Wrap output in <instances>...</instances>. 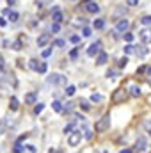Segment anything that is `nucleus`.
<instances>
[{
	"label": "nucleus",
	"mask_w": 151,
	"mask_h": 153,
	"mask_svg": "<svg viewBox=\"0 0 151 153\" xmlns=\"http://www.w3.org/2000/svg\"><path fill=\"white\" fill-rule=\"evenodd\" d=\"M126 98H128V89H126V87H117V89L112 93V103L114 105L123 103Z\"/></svg>",
	"instance_id": "1"
},
{
	"label": "nucleus",
	"mask_w": 151,
	"mask_h": 153,
	"mask_svg": "<svg viewBox=\"0 0 151 153\" xmlns=\"http://www.w3.org/2000/svg\"><path fill=\"white\" fill-rule=\"evenodd\" d=\"M110 128V114H105L98 123H96V132H105V130H109Z\"/></svg>",
	"instance_id": "2"
},
{
	"label": "nucleus",
	"mask_w": 151,
	"mask_h": 153,
	"mask_svg": "<svg viewBox=\"0 0 151 153\" xmlns=\"http://www.w3.org/2000/svg\"><path fill=\"white\" fill-rule=\"evenodd\" d=\"M48 84H52V85H64L66 84V76L62 73H52L48 76Z\"/></svg>",
	"instance_id": "3"
},
{
	"label": "nucleus",
	"mask_w": 151,
	"mask_h": 153,
	"mask_svg": "<svg viewBox=\"0 0 151 153\" xmlns=\"http://www.w3.org/2000/svg\"><path fill=\"white\" fill-rule=\"evenodd\" d=\"M101 46H103V45H101V41L93 43V45L87 48V55H89V57H96L98 53H101Z\"/></svg>",
	"instance_id": "4"
},
{
	"label": "nucleus",
	"mask_w": 151,
	"mask_h": 153,
	"mask_svg": "<svg viewBox=\"0 0 151 153\" xmlns=\"http://www.w3.org/2000/svg\"><path fill=\"white\" fill-rule=\"evenodd\" d=\"M80 141H82V130H75L73 134L68 135V144L70 146H76Z\"/></svg>",
	"instance_id": "5"
},
{
	"label": "nucleus",
	"mask_w": 151,
	"mask_h": 153,
	"mask_svg": "<svg viewBox=\"0 0 151 153\" xmlns=\"http://www.w3.org/2000/svg\"><path fill=\"white\" fill-rule=\"evenodd\" d=\"M135 150L139 153H144L146 150H148V139L144 137V135H141L137 141H135Z\"/></svg>",
	"instance_id": "6"
},
{
	"label": "nucleus",
	"mask_w": 151,
	"mask_h": 153,
	"mask_svg": "<svg viewBox=\"0 0 151 153\" xmlns=\"http://www.w3.org/2000/svg\"><path fill=\"white\" fill-rule=\"evenodd\" d=\"M128 27H130V22L126 18H121L115 23V32H128Z\"/></svg>",
	"instance_id": "7"
},
{
	"label": "nucleus",
	"mask_w": 151,
	"mask_h": 153,
	"mask_svg": "<svg viewBox=\"0 0 151 153\" xmlns=\"http://www.w3.org/2000/svg\"><path fill=\"white\" fill-rule=\"evenodd\" d=\"M139 38H141V41L144 43V45H150L151 43V29H142L141 32H139Z\"/></svg>",
	"instance_id": "8"
},
{
	"label": "nucleus",
	"mask_w": 151,
	"mask_h": 153,
	"mask_svg": "<svg viewBox=\"0 0 151 153\" xmlns=\"http://www.w3.org/2000/svg\"><path fill=\"white\" fill-rule=\"evenodd\" d=\"M85 11L91 13V14H98V13H100V5H98L96 2H87V4H85Z\"/></svg>",
	"instance_id": "9"
},
{
	"label": "nucleus",
	"mask_w": 151,
	"mask_h": 153,
	"mask_svg": "<svg viewBox=\"0 0 151 153\" xmlns=\"http://www.w3.org/2000/svg\"><path fill=\"white\" fill-rule=\"evenodd\" d=\"M50 41H52V36H50V34H41V36L38 38V46L43 48V46H46Z\"/></svg>",
	"instance_id": "10"
},
{
	"label": "nucleus",
	"mask_w": 151,
	"mask_h": 153,
	"mask_svg": "<svg viewBox=\"0 0 151 153\" xmlns=\"http://www.w3.org/2000/svg\"><path fill=\"white\" fill-rule=\"evenodd\" d=\"M107 61H109V55H107L105 52L98 53V57H96V64H98V66H103V64H107Z\"/></svg>",
	"instance_id": "11"
},
{
	"label": "nucleus",
	"mask_w": 151,
	"mask_h": 153,
	"mask_svg": "<svg viewBox=\"0 0 151 153\" xmlns=\"http://www.w3.org/2000/svg\"><path fill=\"white\" fill-rule=\"evenodd\" d=\"M36 100H38V94H36V93L25 94V103H27V105H36Z\"/></svg>",
	"instance_id": "12"
},
{
	"label": "nucleus",
	"mask_w": 151,
	"mask_h": 153,
	"mask_svg": "<svg viewBox=\"0 0 151 153\" xmlns=\"http://www.w3.org/2000/svg\"><path fill=\"white\" fill-rule=\"evenodd\" d=\"M9 109H11L13 112L20 109V102H18V98H16V96H11V100H9Z\"/></svg>",
	"instance_id": "13"
},
{
	"label": "nucleus",
	"mask_w": 151,
	"mask_h": 153,
	"mask_svg": "<svg viewBox=\"0 0 151 153\" xmlns=\"http://www.w3.org/2000/svg\"><path fill=\"white\" fill-rule=\"evenodd\" d=\"M135 53H137L139 57H146V55H148V48H146L144 45H141V46H135Z\"/></svg>",
	"instance_id": "14"
},
{
	"label": "nucleus",
	"mask_w": 151,
	"mask_h": 153,
	"mask_svg": "<svg viewBox=\"0 0 151 153\" xmlns=\"http://www.w3.org/2000/svg\"><path fill=\"white\" fill-rule=\"evenodd\" d=\"M130 94H132L133 98H139V96H141V87L135 85V84H132V85H130Z\"/></svg>",
	"instance_id": "15"
},
{
	"label": "nucleus",
	"mask_w": 151,
	"mask_h": 153,
	"mask_svg": "<svg viewBox=\"0 0 151 153\" xmlns=\"http://www.w3.org/2000/svg\"><path fill=\"white\" fill-rule=\"evenodd\" d=\"M53 22H55V23H62V22H64V13H62V11L53 13Z\"/></svg>",
	"instance_id": "16"
},
{
	"label": "nucleus",
	"mask_w": 151,
	"mask_h": 153,
	"mask_svg": "<svg viewBox=\"0 0 151 153\" xmlns=\"http://www.w3.org/2000/svg\"><path fill=\"white\" fill-rule=\"evenodd\" d=\"M52 109H53L55 112H64V107H62V103H61L59 100H55V102L52 103Z\"/></svg>",
	"instance_id": "17"
},
{
	"label": "nucleus",
	"mask_w": 151,
	"mask_h": 153,
	"mask_svg": "<svg viewBox=\"0 0 151 153\" xmlns=\"http://www.w3.org/2000/svg\"><path fill=\"white\" fill-rule=\"evenodd\" d=\"M94 29H98V30H101V29H105V20H101V18H98V20H94Z\"/></svg>",
	"instance_id": "18"
},
{
	"label": "nucleus",
	"mask_w": 151,
	"mask_h": 153,
	"mask_svg": "<svg viewBox=\"0 0 151 153\" xmlns=\"http://www.w3.org/2000/svg\"><path fill=\"white\" fill-rule=\"evenodd\" d=\"M18 18H20V14H18L16 11H11V13H9V18H7V20H9L11 23H16V22H18Z\"/></svg>",
	"instance_id": "19"
},
{
	"label": "nucleus",
	"mask_w": 151,
	"mask_h": 153,
	"mask_svg": "<svg viewBox=\"0 0 151 153\" xmlns=\"http://www.w3.org/2000/svg\"><path fill=\"white\" fill-rule=\"evenodd\" d=\"M73 132H75V123H68V125L64 126V134L70 135V134H73Z\"/></svg>",
	"instance_id": "20"
},
{
	"label": "nucleus",
	"mask_w": 151,
	"mask_h": 153,
	"mask_svg": "<svg viewBox=\"0 0 151 153\" xmlns=\"http://www.w3.org/2000/svg\"><path fill=\"white\" fill-rule=\"evenodd\" d=\"M82 134H84V137H85L87 141H91V139H93V132H91L87 126H82Z\"/></svg>",
	"instance_id": "21"
},
{
	"label": "nucleus",
	"mask_w": 151,
	"mask_h": 153,
	"mask_svg": "<svg viewBox=\"0 0 151 153\" xmlns=\"http://www.w3.org/2000/svg\"><path fill=\"white\" fill-rule=\"evenodd\" d=\"M91 102L93 103H100V102H103V96L98 94V93H94V94H91Z\"/></svg>",
	"instance_id": "22"
},
{
	"label": "nucleus",
	"mask_w": 151,
	"mask_h": 153,
	"mask_svg": "<svg viewBox=\"0 0 151 153\" xmlns=\"http://www.w3.org/2000/svg\"><path fill=\"white\" fill-rule=\"evenodd\" d=\"M29 68L34 70V71H38L39 70V62L36 61V59H30V61H29Z\"/></svg>",
	"instance_id": "23"
},
{
	"label": "nucleus",
	"mask_w": 151,
	"mask_h": 153,
	"mask_svg": "<svg viewBox=\"0 0 151 153\" xmlns=\"http://www.w3.org/2000/svg\"><path fill=\"white\" fill-rule=\"evenodd\" d=\"M78 105H80V109H84V111H91V105H89V102H87V100H80V102H78Z\"/></svg>",
	"instance_id": "24"
},
{
	"label": "nucleus",
	"mask_w": 151,
	"mask_h": 153,
	"mask_svg": "<svg viewBox=\"0 0 151 153\" xmlns=\"http://www.w3.org/2000/svg\"><path fill=\"white\" fill-rule=\"evenodd\" d=\"M46 71H48V64H46V62H39L38 73H46Z\"/></svg>",
	"instance_id": "25"
},
{
	"label": "nucleus",
	"mask_w": 151,
	"mask_h": 153,
	"mask_svg": "<svg viewBox=\"0 0 151 153\" xmlns=\"http://www.w3.org/2000/svg\"><path fill=\"white\" fill-rule=\"evenodd\" d=\"M75 91H76L75 85H68V87H66V96H73V94H75Z\"/></svg>",
	"instance_id": "26"
},
{
	"label": "nucleus",
	"mask_w": 151,
	"mask_h": 153,
	"mask_svg": "<svg viewBox=\"0 0 151 153\" xmlns=\"http://www.w3.org/2000/svg\"><path fill=\"white\" fill-rule=\"evenodd\" d=\"M123 50H124V53H133V52H135V46H133V45H130V43H128V45H126V46H124V48H123Z\"/></svg>",
	"instance_id": "27"
},
{
	"label": "nucleus",
	"mask_w": 151,
	"mask_h": 153,
	"mask_svg": "<svg viewBox=\"0 0 151 153\" xmlns=\"http://www.w3.org/2000/svg\"><path fill=\"white\" fill-rule=\"evenodd\" d=\"M43 109H44V103H36V107H34V114H41Z\"/></svg>",
	"instance_id": "28"
},
{
	"label": "nucleus",
	"mask_w": 151,
	"mask_h": 153,
	"mask_svg": "<svg viewBox=\"0 0 151 153\" xmlns=\"http://www.w3.org/2000/svg\"><path fill=\"white\" fill-rule=\"evenodd\" d=\"M123 38H124L126 43H132V41H133V34H132V32H124V34H123Z\"/></svg>",
	"instance_id": "29"
},
{
	"label": "nucleus",
	"mask_w": 151,
	"mask_h": 153,
	"mask_svg": "<svg viewBox=\"0 0 151 153\" xmlns=\"http://www.w3.org/2000/svg\"><path fill=\"white\" fill-rule=\"evenodd\" d=\"M141 23H142V25H146V27L151 25V16H142V18H141Z\"/></svg>",
	"instance_id": "30"
},
{
	"label": "nucleus",
	"mask_w": 151,
	"mask_h": 153,
	"mask_svg": "<svg viewBox=\"0 0 151 153\" xmlns=\"http://www.w3.org/2000/svg\"><path fill=\"white\" fill-rule=\"evenodd\" d=\"M82 36L84 38H89L91 36V29L89 27H82Z\"/></svg>",
	"instance_id": "31"
},
{
	"label": "nucleus",
	"mask_w": 151,
	"mask_h": 153,
	"mask_svg": "<svg viewBox=\"0 0 151 153\" xmlns=\"http://www.w3.org/2000/svg\"><path fill=\"white\" fill-rule=\"evenodd\" d=\"M64 45H66V43H64L62 39H55V41H53V46H57V48H62Z\"/></svg>",
	"instance_id": "32"
},
{
	"label": "nucleus",
	"mask_w": 151,
	"mask_h": 153,
	"mask_svg": "<svg viewBox=\"0 0 151 153\" xmlns=\"http://www.w3.org/2000/svg\"><path fill=\"white\" fill-rule=\"evenodd\" d=\"M59 30H61V23H55L53 22L52 23V32H59Z\"/></svg>",
	"instance_id": "33"
},
{
	"label": "nucleus",
	"mask_w": 151,
	"mask_h": 153,
	"mask_svg": "<svg viewBox=\"0 0 151 153\" xmlns=\"http://www.w3.org/2000/svg\"><path fill=\"white\" fill-rule=\"evenodd\" d=\"M128 64V57H123V59H119V68H124Z\"/></svg>",
	"instance_id": "34"
},
{
	"label": "nucleus",
	"mask_w": 151,
	"mask_h": 153,
	"mask_svg": "<svg viewBox=\"0 0 151 153\" xmlns=\"http://www.w3.org/2000/svg\"><path fill=\"white\" fill-rule=\"evenodd\" d=\"M73 107H75V103H73V102H68V103H66V107H64V111L71 112V111H73Z\"/></svg>",
	"instance_id": "35"
},
{
	"label": "nucleus",
	"mask_w": 151,
	"mask_h": 153,
	"mask_svg": "<svg viewBox=\"0 0 151 153\" xmlns=\"http://www.w3.org/2000/svg\"><path fill=\"white\" fill-rule=\"evenodd\" d=\"M107 76H109V78H115V76H117V71H115V70H109V71H107Z\"/></svg>",
	"instance_id": "36"
},
{
	"label": "nucleus",
	"mask_w": 151,
	"mask_h": 153,
	"mask_svg": "<svg viewBox=\"0 0 151 153\" xmlns=\"http://www.w3.org/2000/svg\"><path fill=\"white\" fill-rule=\"evenodd\" d=\"M13 50H21V41H14L13 43Z\"/></svg>",
	"instance_id": "37"
},
{
	"label": "nucleus",
	"mask_w": 151,
	"mask_h": 153,
	"mask_svg": "<svg viewBox=\"0 0 151 153\" xmlns=\"http://www.w3.org/2000/svg\"><path fill=\"white\" fill-rule=\"evenodd\" d=\"M43 57H50L52 55V48H46V50H43V53H41Z\"/></svg>",
	"instance_id": "38"
},
{
	"label": "nucleus",
	"mask_w": 151,
	"mask_h": 153,
	"mask_svg": "<svg viewBox=\"0 0 151 153\" xmlns=\"http://www.w3.org/2000/svg\"><path fill=\"white\" fill-rule=\"evenodd\" d=\"M139 4V0H126V5H130V7H135Z\"/></svg>",
	"instance_id": "39"
},
{
	"label": "nucleus",
	"mask_w": 151,
	"mask_h": 153,
	"mask_svg": "<svg viewBox=\"0 0 151 153\" xmlns=\"http://www.w3.org/2000/svg\"><path fill=\"white\" fill-rule=\"evenodd\" d=\"M70 41H71V43H78V41H80V36H78V34H73V36L70 38Z\"/></svg>",
	"instance_id": "40"
},
{
	"label": "nucleus",
	"mask_w": 151,
	"mask_h": 153,
	"mask_svg": "<svg viewBox=\"0 0 151 153\" xmlns=\"http://www.w3.org/2000/svg\"><path fill=\"white\" fill-rule=\"evenodd\" d=\"M27 150H29V153H36L38 150H36V146H32V144H29L27 146Z\"/></svg>",
	"instance_id": "41"
},
{
	"label": "nucleus",
	"mask_w": 151,
	"mask_h": 153,
	"mask_svg": "<svg viewBox=\"0 0 151 153\" xmlns=\"http://www.w3.org/2000/svg\"><path fill=\"white\" fill-rule=\"evenodd\" d=\"M76 53H78V50L75 48V50H71V53H70V57H71V59H75V57H76Z\"/></svg>",
	"instance_id": "42"
},
{
	"label": "nucleus",
	"mask_w": 151,
	"mask_h": 153,
	"mask_svg": "<svg viewBox=\"0 0 151 153\" xmlns=\"http://www.w3.org/2000/svg\"><path fill=\"white\" fill-rule=\"evenodd\" d=\"M144 126L150 130V134H151V121H144Z\"/></svg>",
	"instance_id": "43"
},
{
	"label": "nucleus",
	"mask_w": 151,
	"mask_h": 153,
	"mask_svg": "<svg viewBox=\"0 0 151 153\" xmlns=\"http://www.w3.org/2000/svg\"><path fill=\"white\" fill-rule=\"evenodd\" d=\"M146 70H148V68H144V66H141V68H139V70H137V75H139V73H144V71H146Z\"/></svg>",
	"instance_id": "44"
},
{
	"label": "nucleus",
	"mask_w": 151,
	"mask_h": 153,
	"mask_svg": "<svg viewBox=\"0 0 151 153\" xmlns=\"http://www.w3.org/2000/svg\"><path fill=\"white\" fill-rule=\"evenodd\" d=\"M5 25H7V22L4 18H0V27H5Z\"/></svg>",
	"instance_id": "45"
},
{
	"label": "nucleus",
	"mask_w": 151,
	"mask_h": 153,
	"mask_svg": "<svg viewBox=\"0 0 151 153\" xmlns=\"http://www.w3.org/2000/svg\"><path fill=\"white\" fill-rule=\"evenodd\" d=\"M119 153H133V152H132L130 148H126V150H121V152H119Z\"/></svg>",
	"instance_id": "46"
},
{
	"label": "nucleus",
	"mask_w": 151,
	"mask_h": 153,
	"mask_svg": "<svg viewBox=\"0 0 151 153\" xmlns=\"http://www.w3.org/2000/svg\"><path fill=\"white\" fill-rule=\"evenodd\" d=\"M146 73H148V76H151V66L148 68V70H146Z\"/></svg>",
	"instance_id": "47"
},
{
	"label": "nucleus",
	"mask_w": 151,
	"mask_h": 153,
	"mask_svg": "<svg viewBox=\"0 0 151 153\" xmlns=\"http://www.w3.org/2000/svg\"><path fill=\"white\" fill-rule=\"evenodd\" d=\"M9 2V5H13V4H16V0H7Z\"/></svg>",
	"instance_id": "48"
},
{
	"label": "nucleus",
	"mask_w": 151,
	"mask_h": 153,
	"mask_svg": "<svg viewBox=\"0 0 151 153\" xmlns=\"http://www.w3.org/2000/svg\"><path fill=\"white\" fill-rule=\"evenodd\" d=\"M2 132H4V125L0 123V134H2Z\"/></svg>",
	"instance_id": "49"
},
{
	"label": "nucleus",
	"mask_w": 151,
	"mask_h": 153,
	"mask_svg": "<svg viewBox=\"0 0 151 153\" xmlns=\"http://www.w3.org/2000/svg\"><path fill=\"white\" fill-rule=\"evenodd\" d=\"M50 153H59L57 150H50Z\"/></svg>",
	"instance_id": "50"
},
{
	"label": "nucleus",
	"mask_w": 151,
	"mask_h": 153,
	"mask_svg": "<svg viewBox=\"0 0 151 153\" xmlns=\"http://www.w3.org/2000/svg\"><path fill=\"white\" fill-rule=\"evenodd\" d=\"M101 153H109V152H101Z\"/></svg>",
	"instance_id": "51"
}]
</instances>
